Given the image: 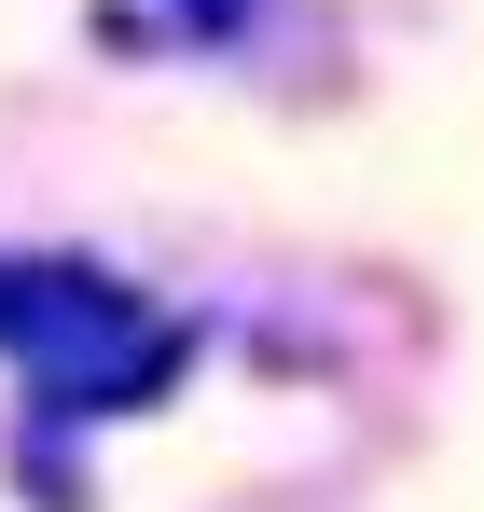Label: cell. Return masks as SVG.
I'll list each match as a JSON object with an SVG mask.
<instances>
[{"label":"cell","mask_w":484,"mask_h":512,"mask_svg":"<svg viewBox=\"0 0 484 512\" xmlns=\"http://www.w3.org/2000/svg\"><path fill=\"white\" fill-rule=\"evenodd\" d=\"M153 14H166V28H180V42H236V28H249V14H263V0H153Z\"/></svg>","instance_id":"2"},{"label":"cell","mask_w":484,"mask_h":512,"mask_svg":"<svg viewBox=\"0 0 484 512\" xmlns=\"http://www.w3.org/2000/svg\"><path fill=\"white\" fill-rule=\"evenodd\" d=\"M0 360L28 374L42 429H97V416L166 402L194 333L153 291H125L111 263H83V250H0Z\"/></svg>","instance_id":"1"}]
</instances>
